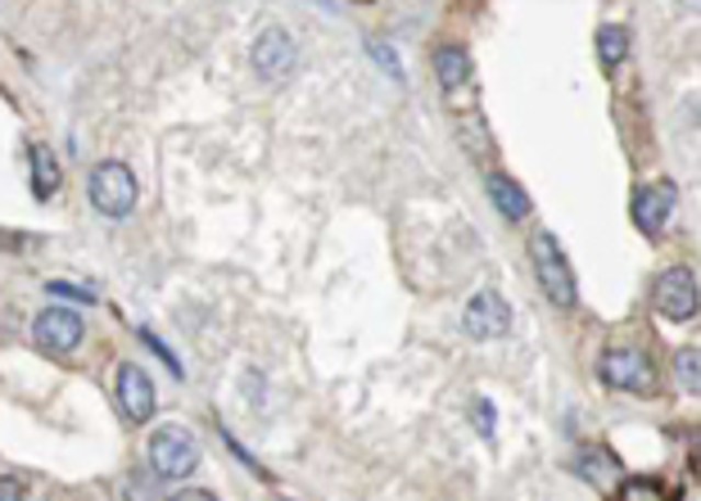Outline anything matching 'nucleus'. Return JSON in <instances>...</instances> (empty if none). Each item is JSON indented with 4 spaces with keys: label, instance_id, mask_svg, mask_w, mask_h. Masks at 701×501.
Segmentation results:
<instances>
[{
    "label": "nucleus",
    "instance_id": "nucleus-2",
    "mask_svg": "<svg viewBox=\"0 0 701 501\" xmlns=\"http://www.w3.org/2000/svg\"><path fill=\"white\" fill-rule=\"evenodd\" d=\"M530 262H534V276L543 285V294L557 303V307H575L579 289H575V272H570V258L562 253L557 236H547V230H539V236L530 240Z\"/></svg>",
    "mask_w": 701,
    "mask_h": 501
},
{
    "label": "nucleus",
    "instance_id": "nucleus-14",
    "mask_svg": "<svg viewBox=\"0 0 701 501\" xmlns=\"http://www.w3.org/2000/svg\"><path fill=\"white\" fill-rule=\"evenodd\" d=\"M434 77L444 91H462L471 82V55L462 46H439L434 50Z\"/></svg>",
    "mask_w": 701,
    "mask_h": 501
},
{
    "label": "nucleus",
    "instance_id": "nucleus-18",
    "mask_svg": "<svg viewBox=\"0 0 701 501\" xmlns=\"http://www.w3.org/2000/svg\"><path fill=\"white\" fill-rule=\"evenodd\" d=\"M366 50H372V59L389 72V77H403V68H398V55H394V46H385V36H366Z\"/></svg>",
    "mask_w": 701,
    "mask_h": 501
},
{
    "label": "nucleus",
    "instance_id": "nucleus-8",
    "mask_svg": "<svg viewBox=\"0 0 701 501\" xmlns=\"http://www.w3.org/2000/svg\"><path fill=\"white\" fill-rule=\"evenodd\" d=\"M294 64H299V50H294L285 27H263V32H258V42H253V68H258V77L281 82V77L294 72Z\"/></svg>",
    "mask_w": 701,
    "mask_h": 501
},
{
    "label": "nucleus",
    "instance_id": "nucleus-1",
    "mask_svg": "<svg viewBox=\"0 0 701 501\" xmlns=\"http://www.w3.org/2000/svg\"><path fill=\"white\" fill-rule=\"evenodd\" d=\"M87 200L95 213H104L109 221H123L136 213V177L127 163L109 159V163H95L91 177H87Z\"/></svg>",
    "mask_w": 701,
    "mask_h": 501
},
{
    "label": "nucleus",
    "instance_id": "nucleus-10",
    "mask_svg": "<svg viewBox=\"0 0 701 501\" xmlns=\"http://www.w3.org/2000/svg\"><path fill=\"white\" fill-rule=\"evenodd\" d=\"M155 379L145 375V366H136V362H127L123 371H118V407L127 411V420H136V425H145V420L155 415Z\"/></svg>",
    "mask_w": 701,
    "mask_h": 501
},
{
    "label": "nucleus",
    "instance_id": "nucleus-3",
    "mask_svg": "<svg viewBox=\"0 0 701 501\" xmlns=\"http://www.w3.org/2000/svg\"><path fill=\"white\" fill-rule=\"evenodd\" d=\"M150 466L159 479H186L200 466V443L191 439V430L181 425H163L150 439Z\"/></svg>",
    "mask_w": 701,
    "mask_h": 501
},
{
    "label": "nucleus",
    "instance_id": "nucleus-17",
    "mask_svg": "<svg viewBox=\"0 0 701 501\" xmlns=\"http://www.w3.org/2000/svg\"><path fill=\"white\" fill-rule=\"evenodd\" d=\"M615 501H675V497L660 488L656 479H624L615 488Z\"/></svg>",
    "mask_w": 701,
    "mask_h": 501
},
{
    "label": "nucleus",
    "instance_id": "nucleus-21",
    "mask_svg": "<svg viewBox=\"0 0 701 501\" xmlns=\"http://www.w3.org/2000/svg\"><path fill=\"white\" fill-rule=\"evenodd\" d=\"M0 501H27V488H23V479H14V475H5V479H0Z\"/></svg>",
    "mask_w": 701,
    "mask_h": 501
},
{
    "label": "nucleus",
    "instance_id": "nucleus-20",
    "mask_svg": "<svg viewBox=\"0 0 701 501\" xmlns=\"http://www.w3.org/2000/svg\"><path fill=\"white\" fill-rule=\"evenodd\" d=\"M140 339H145V343H150V349H155V353H159V357H163V366H168V371H172V375H181V362H177V357H172V349H163V343H159V339H155V334H150V330H140Z\"/></svg>",
    "mask_w": 701,
    "mask_h": 501
},
{
    "label": "nucleus",
    "instance_id": "nucleus-19",
    "mask_svg": "<svg viewBox=\"0 0 701 501\" xmlns=\"http://www.w3.org/2000/svg\"><path fill=\"white\" fill-rule=\"evenodd\" d=\"M55 298H72V303H95V289H82V285H72V281H50L46 285Z\"/></svg>",
    "mask_w": 701,
    "mask_h": 501
},
{
    "label": "nucleus",
    "instance_id": "nucleus-11",
    "mask_svg": "<svg viewBox=\"0 0 701 501\" xmlns=\"http://www.w3.org/2000/svg\"><path fill=\"white\" fill-rule=\"evenodd\" d=\"M570 470L584 479V483H593L598 492H611L624 483V470H620V460L607 452V447H579L575 460H570Z\"/></svg>",
    "mask_w": 701,
    "mask_h": 501
},
{
    "label": "nucleus",
    "instance_id": "nucleus-6",
    "mask_svg": "<svg viewBox=\"0 0 701 501\" xmlns=\"http://www.w3.org/2000/svg\"><path fill=\"white\" fill-rule=\"evenodd\" d=\"M32 339L36 349L50 353V357H64L82 343V317L72 312V307H46L42 317L32 321Z\"/></svg>",
    "mask_w": 701,
    "mask_h": 501
},
{
    "label": "nucleus",
    "instance_id": "nucleus-13",
    "mask_svg": "<svg viewBox=\"0 0 701 501\" xmlns=\"http://www.w3.org/2000/svg\"><path fill=\"white\" fill-rule=\"evenodd\" d=\"M27 163H32V195H36V200H55V190H59V163H55V153H50L42 140H32V145H27Z\"/></svg>",
    "mask_w": 701,
    "mask_h": 501
},
{
    "label": "nucleus",
    "instance_id": "nucleus-16",
    "mask_svg": "<svg viewBox=\"0 0 701 501\" xmlns=\"http://www.w3.org/2000/svg\"><path fill=\"white\" fill-rule=\"evenodd\" d=\"M675 379L683 384L688 394L701 398V349H679L675 353Z\"/></svg>",
    "mask_w": 701,
    "mask_h": 501
},
{
    "label": "nucleus",
    "instance_id": "nucleus-22",
    "mask_svg": "<svg viewBox=\"0 0 701 501\" xmlns=\"http://www.w3.org/2000/svg\"><path fill=\"white\" fill-rule=\"evenodd\" d=\"M475 420H479V434L494 439V407L489 402H475Z\"/></svg>",
    "mask_w": 701,
    "mask_h": 501
},
{
    "label": "nucleus",
    "instance_id": "nucleus-23",
    "mask_svg": "<svg viewBox=\"0 0 701 501\" xmlns=\"http://www.w3.org/2000/svg\"><path fill=\"white\" fill-rule=\"evenodd\" d=\"M172 501H217L213 492H204V488H186V492H177Z\"/></svg>",
    "mask_w": 701,
    "mask_h": 501
},
{
    "label": "nucleus",
    "instance_id": "nucleus-4",
    "mask_svg": "<svg viewBox=\"0 0 701 501\" xmlns=\"http://www.w3.org/2000/svg\"><path fill=\"white\" fill-rule=\"evenodd\" d=\"M598 375H602L607 389H620V394H643V398L656 394V366H652L647 353H634V349H611V353H602Z\"/></svg>",
    "mask_w": 701,
    "mask_h": 501
},
{
    "label": "nucleus",
    "instance_id": "nucleus-15",
    "mask_svg": "<svg viewBox=\"0 0 701 501\" xmlns=\"http://www.w3.org/2000/svg\"><path fill=\"white\" fill-rule=\"evenodd\" d=\"M624 55H630V27L607 23V27L598 32V59H602L607 68H615V64H624Z\"/></svg>",
    "mask_w": 701,
    "mask_h": 501
},
{
    "label": "nucleus",
    "instance_id": "nucleus-12",
    "mask_svg": "<svg viewBox=\"0 0 701 501\" xmlns=\"http://www.w3.org/2000/svg\"><path fill=\"white\" fill-rule=\"evenodd\" d=\"M485 190H489L494 208H498L507 221H525V213H530V195H525V185L516 181V177H507V172H494V177L485 181Z\"/></svg>",
    "mask_w": 701,
    "mask_h": 501
},
{
    "label": "nucleus",
    "instance_id": "nucleus-7",
    "mask_svg": "<svg viewBox=\"0 0 701 501\" xmlns=\"http://www.w3.org/2000/svg\"><path fill=\"white\" fill-rule=\"evenodd\" d=\"M462 326L471 339H502L511 330V307L498 289H479L471 303H466V312H462Z\"/></svg>",
    "mask_w": 701,
    "mask_h": 501
},
{
    "label": "nucleus",
    "instance_id": "nucleus-5",
    "mask_svg": "<svg viewBox=\"0 0 701 501\" xmlns=\"http://www.w3.org/2000/svg\"><path fill=\"white\" fill-rule=\"evenodd\" d=\"M697 303H701V294H697V276L688 272V266H670V272H660L656 276V285H652V307L666 321H688L692 312H697Z\"/></svg>",
    "mask_w": 701,
    "mask_h": 501
},
{
    "label": "nucleus",
    "instance_id": "nucleus-9",
    "mask_svg": "<svg viewBox=\"0 0 701 501\" xmlns=\"http://www.w3.org/2000/svg\"><path fill=\"white\" fill-rule=\"evenodd\" d=\"M675 204H679L675 181L643 185L638 195H634V226L643 230V236H660V230H666V221H670V213H675Z\"/></svg>",
    "mask_w": 701,
    "mask_h": 501
}]
</instances>
